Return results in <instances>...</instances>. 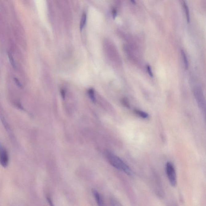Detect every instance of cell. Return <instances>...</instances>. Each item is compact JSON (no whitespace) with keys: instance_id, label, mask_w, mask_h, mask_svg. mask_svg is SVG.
<instances>
[{"instance_id":"cell-1","label":"cell","mask_w":206,"mask_h":206,"mask_svg":"<svg viewBox=\"0 0 206 206\" xmlns=\"http://www.w3.org/2000/svg\"><path fill=\"white\" fill-rule=\"evenodd\" d=\"M106 156L108 161L114 167L129 176H133V172L131 168L118 156L109 152L107 153Z\"/></svg>"},{"instance_id":"cell-2","label":"cell","mask_w":206,"mask_h":206,"mask_svg":"<svg viewBox=\"0 0 206 206\" xmlns=\"http://www.w3.org/2000/svg\"><path fill=\"white\" fill-rule=\"evenodd\" d=\"M165 171L169 183L173 187L177 184V176L175 168L172 163L168 162L165 165Z\"/></svg>"},{"instance_id":"cell-3","label":"cell","mask_w":206,"mask_h":206,"mask_svg":"<svg viewBox=\"0 0 206 206\" xmlns=\"http://www.w3.org/2000/svg\"><path fill=\"white\" fill-rule=\"evenodd\" d=\"M194 95L198 106L203 111H205L206 108L205 100L201 89L196 87L194 89Z\"/></svg>"},{"instance_id":"cell-4","label":"cell","mask_w":206,"mask_h":206,"mask_svg":"<svg viewBox=\"0 0 206 206\" xmlns=\"http://www.w3.org/2000/svg\"><path fill=\"white\" fill-rule=\"evenodd\" d=\"M92 192L98 206H104V199L100 193L95 189L92 190Z\"/></svg>"},{"instance_id":"cell-5","label":"cell","mask_w":206,"mask_h":206,"mask_svg":"<svg viewBox=\"0 0 206 206\" xmlns=\"http://www.w3.org/2000/svg\"><path fill=\"white\" fill-rule=\"evenodd\" d=\"M135 114L143 118H147L149 117V115L147 113L143 111L139 110V109H135L134 110Z\"/></svg>"},{"instance_id":"cell-6","label":"cell","mask_w":206,"mask_h":206,"mask_svg":"<svg viewBox=\"0 0 206 206\" xmlns=\"http://www.w3.org/2000/svg\"><path fill=\"white\" fill-rule=\"evenodd\" d=\"M182 2H183V3H182V4H183V7L184 8L185 10V14H186V19H187L188 22H189L190 20V18L189 10L188 6L187 4L186 3V2H185V1H182Z\"/></svg>"},{"instance_id":"cell-7","label":"cell","mask_w":206,"mask_h":206,"mask_svg":"<svg viewBox=\"0 0 206 206\" xmlns=\"http://www.w3.org/2000/svg\"><path fill=\"white\" fill-rule=\"evenodd\" d=\"M181 52L182 58H183L184 62L185 68L187 69L188 67V62L187 57H186V54L183 50H181Z\"/></svg>"},{"instance_id":"cell-8","label":"cell","mask_w":206,"mask_h":206,"mask_svg":"<svg viewBox=\"0 0 206 206\" xmlns=\"http://www.w3.org/2000/svg\"><path fill=\"white\" fill-rule=\"evenodd\" d=\"M87 15L85 13H83L82 14L81 19L80 28L82 30L85 25L86 22Z\"/></svg>"},{"instance_id":"cell-9","label":"cell","mask_w":206,"mask_h":206,"mask_svg":"<svg viewBox=\"0 0 206 206\" xmlns=\"http://www.w3.org/2000/svg\"><path fill=\"white\" fill-rule=\"evenodd\" d=\"M8 55L9 60H10V63H11L12 66L14 68H16V65H15V61H14V57H13L11 53H8Z\"/></svg>"},{"instance_id":"cell-10","label":"cell","mask_w":206,"mask_h":206,"mask_svg":"<svg viewBox=\"0 0 206 206\" xmlns=\"http://www.w3.org/2000/svg\"><path fill=\"white\" fill-rule=\"evenodd\" d=\"M110 204L112 206H123L118 200L113 199H111Z\"/></svg>"},{"instance_id":"cell-11","label":"cell","mask_w":206,"mask_h":206,"mask_svg":"<svg viewBox=\"0 0 206 206\" xmlns=\"http://www.w3.org/2000/svg\"><path fill=\"white\" fill-rule=\"evenodd\" d=\"M88 94L89 95L91 99H92V100L93 101H95V97L94 96V92L93 89H91L88 90Z\"/></svg>"},{"instance_id":"cell-12","label":"cell","mask_w":206,"mask_h":206,"mask_svg":"<svg viewBox=\"0 0 206 206\" xmlns=\"http://www.w3.org/2000/svg\"><path fill=\"white\" fill-rule=\"evenodd\" d=\"M7 153V151L0 143V156Z\"/></svg>"},{"instance_id":"cell-13","label":"cell","mask_w":206,"mask_h":206,"mask_svg":"<svg viewBox=\"0 0 206 206\" xmlns=\"http://www.w3.org/2000/svg\"><path fill=\"white\" fill-rule=\"evenodd\" d=\"M147 71H148V73L149 74L150 76L151 77H153V73L152 72V69H151V66L149 65H147Z\"/></svg>"},{"instance_id":"cell-14","label":"cell","mask_w":206,"mask_h":206,"mask_svg":"<svg viewBox=\"0 0 206 206\" xmlns=\"http://www.w3.org/2000/svg\"><path fill=\"white\" fill-rule=\"evenodd\" d=\"M14 80H15V83H16L17 85H18V86L20 87H22L21 83H20V81H19V80H18L17 78H14Z\"/></svg>"},{"instance_id":"cell-15","label":"cell","mask_w":206,"mask_h":206,"mask_svg":"<svg viewBox=\"0 0 206 206\" xmlns=\"http://www.w3.org/2000/svg\"><path fill=\"white\" fill-rule=\"evenodd\" d=\"M47 199L48 203H49L50 206H55L54 204H53V201L52 200L51 198L49 196H48L47 197Z\"/></svg>"},{"instance_id":"cell-16","label":"cell","mask_w":206,"mask_h":206,"mask_svg":"<svg viewBox=\"0 0 206 206\" xmlns=\"http://www.w3.org/2000/svg\"><path fill=\"white\" fill-rule=\"evenodd\" d=\"M112 14H113V17H114V18L117 16V12L115 9H113L112 10Z\"/></svg>"},{"instance_id":"cell-17","label":"cell","mask_w":206,"mask_h":206,"mask_svg":"<svg viewBox=\"0 0 206 206\" xmlns=\"http://www.w3.org/2000/svg\"><path fill=\"white\" fill-rule=\"evenodd\" d=\"M131 2H133L134 4H135L136 3V1H133V0H132V1H131Z\"/></svg>"}]
</instances>
